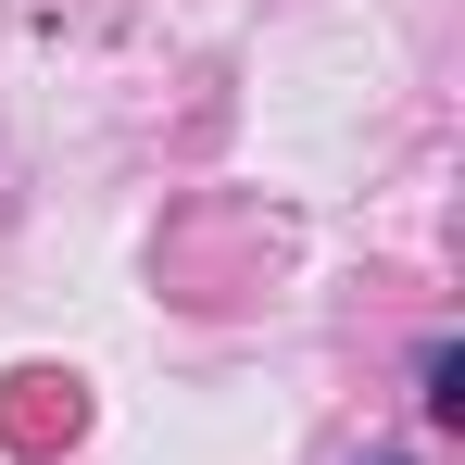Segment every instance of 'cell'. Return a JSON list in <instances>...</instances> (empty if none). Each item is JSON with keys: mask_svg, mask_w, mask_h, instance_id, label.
I'll return each instance as SVG.
<instances>
[]
</instances>
